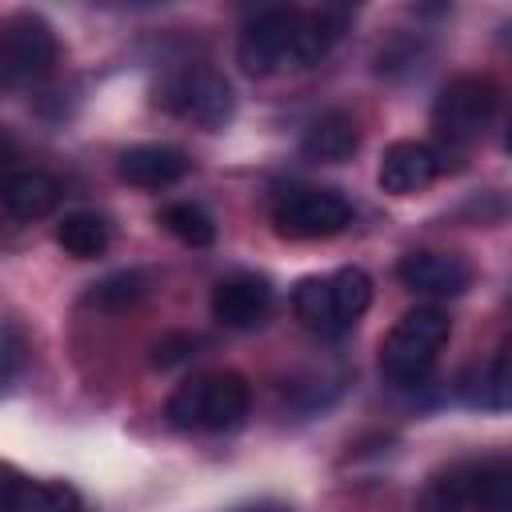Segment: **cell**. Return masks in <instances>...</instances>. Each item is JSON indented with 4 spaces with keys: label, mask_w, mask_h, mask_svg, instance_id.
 Instances as JSON below:
<instances>
[{
    "label": "cell",
    "mask_w": 512,
    "mask_h": 512,
    "mask_svg": "<svg viewBox=\"0 0 512 512\" xmlns=\"http://www.w3.org/2000/svg\"><path fill=\"white\" fill-rule=\"evenodd\" d=\"M352 8L320 4V8H268L240 32L236 60L248 76H272L284 68L320 64L332 44L344 36Z\"/></svg>",
    "instance_id": "obj_1"
},
{
    "label": "cell",
    "mask_w": 512,
    "mask_h": 512,
    "mask_svg": "<svg viewBox=\"0 0 512 512\" xmlns=\"http://www.w3.org/2000/svg\"><path fill=\"white\" fill-rule=\"evenodd\" d=\"M452 320L444 308L436 304H416L408 308L384 336L380 344V372L384 380H392L396 388H416L428 380V372L436 368L440 348L448 344Z\"/></svg>",
    "instance_id": "obj_2"
},
{
    "label": "cell",
    "mask_w": 512,
    "mask_h": 512,
    "mask_svg": "<svg viewBox=\"0 0 512 512\" xmlns=\"http://www.w3.org/2000/svg\"><path fill=\"white\" fill-rule=\"evenodd\" d=\"M164 416L176 432H228L248 416V380L240 372H204L184 380Z\"/></svg>",
    "instance_id": "obj_3"
},
{
    "label": "cell",
    "mask_w": 512,
    "mask_h": 512,
    "mask_svg": "<svg viewBox=\"0 0 512 512\" xmlns=\"http://www.w3.org/2000/svg\"><path fill=\"white\" fill-rule=\"evenodd\" d=\"M372 304V280L364 268H336L332 276H304L292 292V308L304 328L320 336H344Z\"/></svg>",
    "instance_id": "obj_4"
},
{
    "label": "cell",
    "mask_w": 512,
    "mask_h": 512,
    "mask_svg": "<svg viewBox=\"0 0 512 512\" xmlns=\"http://www.w3.org/2000/svg\"><path fill=\"white\" fill-rule=\"evenodd\" d=\"M500 112V88L488 76H456L432 104V128L448 148L476 144Z\"/></svg>",
    "instance_id": "obj_5"
},
{
    "label": "cell",
    "mask_w": 512,
    "mask_h": 512,
    "mask_svg": "<svg viewBox=\"0 0 512 512\" xmlns=\"http://www.w3.org/2000/svg\"><path fill=\"white\" fill-rule=\"evenodd\" d=\"M156 100L172 116H180V120H188L196 128H224L232 120V108H236L228 76H220L208 64H188V68L172 72L156 88Z\"/></svg>",
    "instance_id": "obj_6"
},
{
    "label": "cell",
    "mask_w": 512,
    "mask_h": 512,
    "mask_svg": "<svg viewBox=\"0 0 512 512\" xmlns=\"http://www.w3.org/2000/svg\"><path fill=\"white\" fill-rule=\"evenodd\" d=\"M272 224L288 240H328L352 224V204L344 192L324 184H292L272 204Z\"/></svg>",
    "instance_id": "obj_7"
},
{
    "label": "cell",
    "mask_w": 512,
    "mask_h": 512,
    "mask_svg": "<svg viewBox=\"0 0 512 512\" xmlns=\"http://www.w3.org/2000/svg\"><path fill=\"white\" fill-rule=\"evenodd\" d=\"M56 32L40 12H16L0 24V92L40 80L56 64Z\"/></svg>",
    "instance_id": "obj_8"
},
{
    "label": "cell",
    "mask_w": 512,
    "mask_h": 512,
    "mask_svg": "<svg viewBox=\"0 0 512 512\" xmlns=\"http://www.w3.org/2000/svg\"><path fill=\"white\" fill-rule=\"evenodd\" d=\"M444 168H448L444 148L424 144V140H396V144L384 148L376 180H380V188L392 192V196H412V192L428 188Z\"/></svg>",
    "instance_id": "obj_9"
},
{
    "label": "cell",
    "mask_w": 512,
    "mask_h": 512,
    "mask_svg": "<svg viewBox=\"0 0 512 512\" xmlns=\"http://www.w3.org/2000/svg\"><path fill=\"white\" fill-rule=\"evenodd\" d=\"M396 276H400L404 288H412L420 296H460L472 284V268H468L464 256H456V252H432V248L408 252L396 264Z\"/></svg>",
    "instance_id": "obj_10"
},
{
    "label": "cell",
    "mask_w": 512,
    "mask_h": 512,
    "mask_svg": "<svg viewBox=\"0 0 512 512\" xmlns=\"http://www.w3.org/2000/svg\"><path fill=\"white\" fill-rule=\"evenodd\" d=\"M268 308H272V284L264 276L240 272L212 288V320L224 328H240V332L256 328L264 324Z\"/></svg>",
    "instance_id": "obj_11"
},
{
    "label": "cell",
    "mask_w": 512,
    "mask_h": 512,
    "mask_svg": "<svg viewBox=\"0 0 512 512\" xmlns=\"http://www.w3.org/2000/svg\"><path fill=\"white\" fill-rule=\"evenodd\" d=\"M116 172L136 188H168L192 172V156L176 144H132L120 152Z\"/></svg>",
    "instance_id": "obj_12"
},
{
    "label": "cell",
    "mask_w": 512,
    "mask_h": 512,
    "mask_svg": "<svg viewBox=\"0 0 512 512\" xmlns=\"http://www.w3.org/2000/svg\"><path fill=\"white\" fill-rule=\"evenodd\" d=\"M0 204L12 220H40L60 204V180L44 168H20L0 184Z\"/></svg>",
    "instance_id": "obj_13"
},
{
    "label": "cell",
    "mask_w": 512,
    "mask_h": 512,
    "mask_svg": "<svg viewBox=\"0 0 512 512\" xmlns=\"http://www.w3.org/2000/svg\"><path fill=\"white\" fill-rule=\"evenodd\" d=\"M356 144H360V128H356V120L348 112H324V116H316L308 124L304 140H300L304 156L308 160H320V164L348 160L356 152Z\"/></svg>",
    "instance_id": "obj_14"
},
{
    "label": "cell",
    "mask_w": 512,
    "mask_h": 512,
    "mask_svg": "<svg viewBox=\"0 0 512 512\" xmlns=\"http://www.w3.org/2000/svg\"><path fill=\"white\" fill-rule=\"evenodd\" d=\"M56 244L76 260H96L112 244V220L92 208H76L56 224Z\"/></svg>",
    "instance_id": "obj_15"
},
{
    "label": "cell",
    "mask_w": 512,
    "mask_h": 512,
    "mask_svg": "<svg viewBox=\"0 0 512 512\" xmlns=\"http://www.w3.org/2000/svg\"><path fill=\"white\" fill-rule=\"evenodd\" d=\"M472 512H512V468L504 460L464 464Z\"/></svg>",
    "instance_id": "obj_16"
},
{
    "label": "cell",
    "mask_w": 512,
    "mask_h": 512,
    "mask_svg": "<svg viewBox=\"0 0 512 512\" xmlns=\"http://www.w3.org/2000/svg\"><path fill=\"white\" fill-rule=\"evenodd\" d=\"M148 288H152L148 272H140V268H120V272H108L104 280H96L84 300H88L92 308H104V312H124V308L140 304V300L148 296Z\"/></svg>",
    "instance_id": "obj_17"
},
{
    "label": "cell",
    "mask_w": 512,
    "mask_h": 512,
    "mask_svg": "<svg viewBox=\"0 0 512 512\" xmlns=\"http://www.w3.org/2000/svg\"><path fill=\"white\" fill-rule=\"evenodd\" d=\"M156 220H160L180 244H188V248H208V244L216 240V220H212L200 204H192V200L164 204Z\"/></svg>",
    "instance_id": "obj_18"
},
{
    "label": "cell",
    "mask_w": 512,
    "mask_h": 512,
    "mask_svg": "<svg viewBox=\"0 0 512 512\" xmlns=\"http://www.w3.org/2000/svg\"><path fill=\"white\" fill-rule=\"evenodd\" d=\"M12 512H80V492L64 480H28L20 484Z\"/></svg>",
    "instance_id": "obj_19"
},
{
    "label": "cell",
    "mask_w": 512,
    "mask_h": 512,
    "mask_svg": "<svg viewBox=\"0 0 512 512\" xmlns=\"http://www.w3.org/2000/svg\"><path fill=\"white\" fill-rule=\"evenodd\" d=\"M472 404H484V408H508V348L496 352V360L488 364L484 380H480V392L472 396Z\"/></svg>",
    "instance_id": "obj_20"
},
{
    "label": "cell",
    "mask_w": 512,
    "mask_h": 512,
    "mask_svg": "<svg viewBox=\"0 0 512 512\" xmlns=\"http://www.w3.org/2000/svg\"><path fill=\"white\" fill-rule=\"evenodd\" d=\"M196 348H200V336H192V332H168V336H160L152 344V364L156 368H176V364L192 360Z\"/></svg>",
    "instance_id": "obj_21"
},
{
    "label": "cell",
    "mask_w": 512,
    "mask_h": 512,
    "mask_svg": "<svg viewBox=\"0 0 512 512\" xmlns=\"http://www.w3.org/2000/svg\"><path fill=\"white\" fill-rule=\"evenodd\" d=\"M20 360H24V340L12 324L0 320V392L12 384V376L20 372Z\"/></svg>",
    "instance_id": "obj_22"
},
{
    "label": "cell",
    "mask_w": 512,
    "mask_h": 512,
    "mask_svg": "<svg viewBox=\"0 0 512 512\" xmlns=\"http://www.w3.org/2000/svg\"><path fill=\"white\" fill-rule=\"evenodd\" d=\"M20 484H24V476L12 464H0V512H12V500H16Z\"/></svg>",
    "instance_id": "obj_23"
},
{
    "label": "cell",
    "mask_w": 512,
    "mask_h": 512,
    "mask_svg": "<svg viewBox=\"0 0 512 512\" xmlns=\"http://www.w3.org/2000/svg\"><path fill=\"white\" fill-rule=\"evenodd\" d=\"M12 160H16V144H12V140L0 132V168H8Z\"/></svg>",
    "instance_id": "obj_24"
},
{
    "label": "cell",
    "mask_w": 512,
    "mask_h": 512,
    "mask_svg": "<svg viewBox=\"0 0 512 512\" xmlns=\"http://www.w3.org/2000/svg\"><path fill=\"white\" fill-rule=\"evenodd\" d=\"M244 512H284V508H244Z\"/></svg>",
    "instance_id": "obj_25"
}]
</instances>
